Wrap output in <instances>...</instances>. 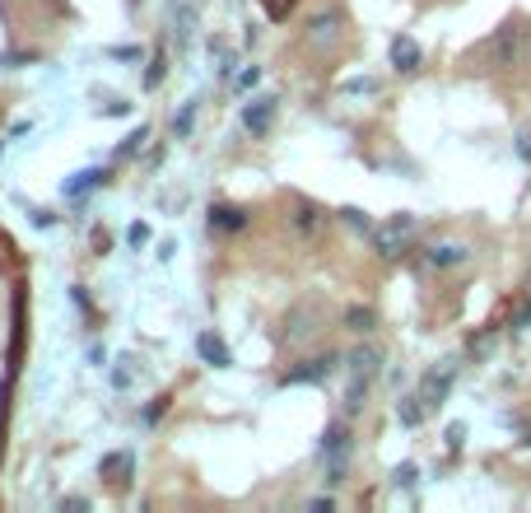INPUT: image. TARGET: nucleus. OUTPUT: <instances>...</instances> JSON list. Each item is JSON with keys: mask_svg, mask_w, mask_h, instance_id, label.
<instances>
[{"mask_svg": "<svg viewBox=\"0 0 531 513\" xmlns=\"http://www.w3.org/2000/svg\"><path fill=\"white\" fill-rule=\"evenodd\" d=\"M415 229H420V220H415L411 210L392 215L387 224H378V229L369 233V239H373V252H378V257H387V262H392V257H401L405 248H411V233H415Z\"/></svg>", "mask_w": 531, "mask_h": 513, "instance_id": "f03ea898", "label": "nucleus"}, {"mask_svg": "<svg viewBox=\"0 0 531 513\" xmlns=\"http://www.w3.org/2000/svg\"><path fill=\"white\" fill-rule=\"evenodd\" d=\"M163 70H168V56L154 52V61H149V70H145V89H158V85H163Z\"/></svg>", "mask_w": 531, "mask_h": 513, "instance_id": "412c9836", "label": "nucleus"}, {"mask_svg": "<svg viewBox=\"0 0 531 513\" xmlns=\"http://www.w3.org/2000/svg\"><path fill=\"white\" fill-rule=\"evenodd\" d=\"M107 56H112V61H140V47H112Z\"/></svg>", "mask_w": 531, "mask_h": 513, "instance_id": "bb28decb", "label": "nucleus"}, {"mask_svg": "<svg viewBox=\"0 0 531 513\" xmlns=\"http://www.w3.org/2000/svg\"><path fill=\"white\" fill-rule=\"evenodd\" d=\"M28 215H33V229H52V224H56L52 210H28Z\"/></svg>", "mask_w": 531, "mask_h": 513, "instance_id": "a878e982", "label": "nucleus"}, {"mask_svg": "<svg viewBox=\"0 0 531 513\" xmlns=\"http://www.w3.org/2000/svg\"><path fill=\"white\" fill-rule=\"evenodd\" d=\"M89 364H94V369H103V364H107V350H98V345H94V350H89Z\"/></svg>", "mask_w": 531, "mask_h": 513, "instance_id": "72a5a7b5", "label": "nucleus"}, {"mask_svg": "<svg viewBox=\"0 0 531 513\" xmlns=\"http://www.w3.org/2000/svg\"><path fill=\"white\" fill-rule=\"evenodd\" d=\"M210 229L215 233H242V229H248L252 224V215L248 210H242V206H210Z\"/></svg>", "mask_w": 531, "mask_h": 513, "instance_id": "9b49d317", "label": "nucleus"}, {"mask_svg": "<svg viewBox=\"0 0 531 513\" xmlns=\"http://www.w3.org/2000/svg\"><path fill=\"white\" fill-rule=\"evenodd\" d=\"M341 24H345V15H341V10H322V15H312V19H308V37H312V43H336Z\"/></svg>", "mask_w": 531, "mask_h": 513, "instance_id": "ddd939ff", "label": "nucleus"}, {"mask_svg": "<svg viewBox=\"0 0 531 513\" xmlns=\"http://www.w3.org/2000/svg\"><path fill=\"white\" fill-rule=\"evenodd\" d=\"M415 477H420V467H415V462H401V467L392 471V486H396V490H415Z\"/></svg>", "mask_w": 531, "mask_h": 513, "instance_id": "a211bd4d", "label": "nucleus"}, {"mask_svg": "<svg viewBox=\"0 0 531 513\" xmlns=\"http://www.w3.org/2000/svg\"><path fill=\"white\" fill-rule=\"evenodd\" d=\"M275 108H280V98H275V94H257L248 108H242V131L266 136V131H271V122H275Z\"/></svg>", "mask_w": 531, "mask_h": 513, "instance_id": "0eeeda50", "label": "nucleus"}, {"mask_svg": "<svg viewBox=\"0 0 531 513\" xmlns=\"http://www.w3.org/2000/svg\"><path fill=\"white\" fill-rule=\"evenodd\" d=\"M517 159H522V164H531V127H526V131H517Z\"/></svg>", "mask_w": 531, "mask_h": 513, "instance_id": "b1692460", "label": "nucleus"}, {"mask_svg": "<svg viewBox=\"0 0 531 513\" xmlns=\"http://www.w3.org/2000/svg\"><path fill=\"white\" fill-rule=\"evenodd\" d=\"M145 140H149V127H140V131H131L127 140H121V145H117V159H131V154H136V149H145Z\"/></svg>", "mask_w": 531, "mask_h": 513, "instance_id": "6ab92c4d", "label": "nucleus"}, {"mask_svg": "<svg viewBox=\"0 0 531 513\" xmlns=\"http://www.w3.org/2000/svg\"><path fill=\"white\" fill-rule=\"evenodd\" d=\"M98 112H103V117H127V112H131V103H121V98H117V103H103Z\"/></svg>", "mask_w": 531, "mask_h": 513, "instance_id": "cd10ccee", "label": "nucleus"}, {"mask_svg": "<svg viewBox=\"0 0 531 513\" xmlns=\"http://www.w3.org/2000/svg\"><path fill=\"white\" fill-rule=\"evenodd\" d=\"M61 508H89V499H85V495H66Z\"/></svg>", "mask_w": 531, "mask_h": 513, "instance_id": "2f4dec72", "label": "nucleus"}, {"mask_svg": "<svg viewBox=\"0 0 531 513\" xmlns=\"http://www.w3.org/2000/svg\"><path fill=\"white\" fill-rule=\"evenodd\" d=\"M341 220H345L350 229H359V233H373V229H378V224L369 220V210H359V206H345V210H341Z\"/></svg>", "mask_w": 531, "mask_h": 513, "instance_id": "f3484780", "label": "nucleus"}, {"mask_svg": "<svg viewBox=\"0 0 531 513\" xmlns=\"http://www.w3.org/2000/svg\"><path fill=\"white\" fill-rule=\"evenodd\" d=\"M341 369V354H332V350H326V354H312V360H303V364H290V374H284L280 378V387H299V383H326V378H332Z\"/></svg>", "mask_w": 531, "mask_h": 513, "instance_id": "39448f33", "label": "nucleus"}, {"mask_svg": "<svg viewBox=\"0 0 531 513\" xmlns=\"http://www.w3.org/2000/svg\"><path fill=\"white\" fill-rule=\"evenodd\" d=\"M196 108H200V103H196V98H187V103H182V112H173V136H178V140H187V136H191V127H196Z\"/></svg>", "mask_w": 531, "mask_h": 513, "instance_id": "2eb2a0df", "label": "nucleus"}, {"mask_svg": "<svg viewBox=\"0 0 531 513\" xmlns=\"http://www.w3.org/2000/svg\"><path fill=\"white\" fill-rule=\"evenodd\" d=\"M308 508H312V513H332V495H317V499H308Z\"/></svg>", "mask_w": 531, "mask_h": 513, "instance_id": "c756f323", "label": "nucleus"}, {"mask_svg": "<svg viewBox=\"0 0 531 513\" xmlns=\"http://www.w3.org/2000/svg\"><path fill=\"white\" fill-rule=\"evenodd\" d=\"M462 439H466V429L462 425H447V448H462Z\"/></svg>", "mask_w": 531, "mask_h": 513, "instance_id": "c85d7f7f", "label": "nucleus"}, {"mask_svg": "<svg viewBox=\"0 0 531 513\" xmlns=\"http://www.w3.org/2000/svg\"><path fill=\"white\" fill-rule=\"evenodd\" d=\"M424 416H429V406L420 402V392H415V397H401V402H396V420H401L405 429H415Z\"/></svg>", "mask_w": 531, "mask_h": 513, "instance_id": "4468645a", "label": "nucleus"}, {"mask_svg": "<svg viewBox=\"0 0 531 513\" xmlns=\"http://www.w3.org/2000/svg\"><path fill=\"white\" fill-rule=\"evenodd\" d=\"M28 56H19V52H5V56H0V66H5V70H19Z\"/></svg>", "mask_w": 531, "mask_h": 513, "instance_id": "7c9ffc66", "label": "nucleus"}, {"mask_svg": "<svg viewBox=\"0 0 531 513\" xmlns=\"http://www.w3.org/2000/svg\"><path fill=\"white\" fill-rule=\"evenodd\" d=\"M466 257H471V248H466V243H429V248H424V266H434V271L462 266Z\"/></svg>", "mask_w": 531, "mask_h": 513, "instance_id": "9d476101", "label": "nucleus"}, {"mask_svg": "<svg viewBox=\"0 0 531 513\" xmlns=\"http://www.w3.org/2000/svg\"><path fill=\"white\" fill-rule=\"evenodd\" d=\"M233 85H238V94H252V89L261 85V66H248V70H242Z\"/></svg>", "mask_w": 531, "mask_h": 513, "instance_id": "5701e85b", "label": "nucleus"}, {"mask_svg": "<svg viewBox=\"0 0 531 513\" xmlns=\"http://www.w3.org/2000/svg\"><path fill=\"white\" fill-rule=\"evenodd\" d=\"M149 239H154V233H149V224H140V220H136V224L127 229V248H136V252H140V248H145Z\"/></svg>", "mask_w": 531, "mask_h": 513, "instance_id": "4be33fe9", "label": "nucleus"}, {"mask_svg": "<svg viewBox=\"0 0 531 513\" xmlns=\"http://www.w3.org/2000/svg\"><path fill=\"white\" fill-rule=\"evenodd\" d=\"M317 215H322V210L303 201V206H299V229H312V224H317Z\"/></svg>", "mask_w": 531, "mask_h": 513, "instance_id": "393cba45", "label": "nucleus"}, {"mask_svg": "<svg viewBox=\"0 0 531 513\" xmlns=\"http://www.w3.org/2000/svg\"><path fill=\"white\" fill-rule=\"evenodd\" d=\"M457 374H462V360H438V364L420 378V402H424L429 411H438V406L447 402V392H453Z\"/></svg>", "mask_w": 531, "mask_h": 513, "instance_id": "7ed1b4c3", "label": "nucleus"}, {"mask_svg": "<svg viewBox=\"0 0 531 513\" xmlns=\"http://www.w3.org/2000/svg\"><path fill=\"white\" fill-rule=\"evenodd\" d=\"M341 94H378V80L373 75H350V80L341 85Z\"/></svg>", "mask_w": 531, "mask_h": 513, "instance_id": "aec40b11", "label": "nucleus"}, {"mask_svg": "<svg viewBox=\"0 0 531 513\" xmlns=\"http://www.w3.org/2000/svg\"><path fill=\"white\" fill-rule=\"evenodd\" d=\"M196 354H200V364H210V369H233V350H229V341L220 332H200Z\"/></svg>", "mask_w": 531, "mask_h": 513, "instance_id": "6e6552de", "label": "nucleus"}, {"mask_svg": "<svg viewBox=\"0 0 531 513\" xmlns=\"http://www.w3.org/2000/svg\"><path fill=\"white\" fill-rule=\"evenodd\" d=\"M387 56H392V70H401V75H415L420 70V61H424V52H420V43L411 33H401V37H392V47H387Z\"/></svg>", "mask_w": 531, "mask_h": 513, "instance_id": "1a4fd4ad", "label": "nucleus"}, {"mask_svg": "<svg viewBox=\"0 0 531 513\" xmlns=\"http://www.w3.org/2000/svg\"><path fill=\"white\" fill-rule=\"evenodd\" d=\"M107 182H112V173H107V169H79L75 178H66V187H61V191L70 196V201H79V196H89L94 187H107Z\"/></svg>", "mask_w": 531, "mask_h": 513, "instance_id": "f8f14e48", "label": "nucleus"}, {"mask_svg": "<svg viewBox=\"0 0 531 513\" xmlns=\"http://www.w3.org/2000/svg\"><path fill=\"white\" fill-rule=\"evenodd\" d=\"M350 425L345 420H326V429H322V444H317V453H322V462H350Z\"/></svg>", "mask_w": 531, "mask_h": 513, "instance_id": "423d86ee", "label": "nucleus"}, {"mask_svg": "<svg viewBox=\"0 0 531 513\" xmlns=\"http://www.w3.org/2000/svg\"><path fill=\"white\" fill-rule=\"evenodd\" d=\"M373 323H378V318H373V308H350V313H345V327H350L354 336L373 332Z\"/></svg>", "mask_w": 531, "mask_h": 513, "instance_id": "dca6fc26", "label": "nucleus"}, {"mask_svg": "<svg viewBox=\"0 0 531 513\" xmlns=\"http://www.w3.org/2000/svg\"><path fill=\"white\" fill-rule=\"evenodd\" d=\"M522 47H526V28H522V24H504V28L485 43V56L495 61V66H513V61L522 56Z\"/></svg>", "mask_w": 531, "mask_h": 513, "instance_id": "20e7f679", "label": "nucleus"}, {"mask_svg": "<svg viewBox=\"0 0 531 513\" xmlns=\"http://www.w3.org/2000/svg\"><path fill=\"white\" fill-rule=\"evenodd\" d=\"M513 327H531V299L522 303V313H517V318H513Z\"/></svg>", "mask_w": 531, "mask_h": 513, "instance_id": "473e14b6", "label": "nucleus"}, {"mask_svg": "<svg viewBox=\"0 0 531 513\" xmlns=\"http://www.w3.org/2000/svg\"><path fill=\"white\" fill-rule=\"evenodd\" d=\"M350 397H345V416H354L359 406H363V392L373 387V378L383 374V354L373 350V345H359V350H350Z\"/></svg>", "mask_w": 531, "mask_h": 513, "instance_id": "f257e3e1", "label": "nucleus"}]
</instances>
